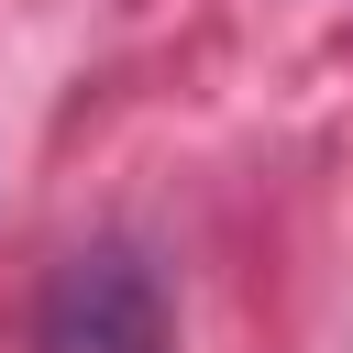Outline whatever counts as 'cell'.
<instances>
[{
	"instance_id": "1",
	"label": "cell",
	"mask_w": 353,
	"mask_h": 353,
	"mask_svg": "<svg viewBox=\"0 0 353 353\" xmlns=\"http://www.w3.org/2000/svg\"><path fill=\"white\" fill-rule=\"evenodd\" d=\"M44 353H176L154 276H143L121 243L66 254L55 287H44Z\"/></svg>"
}]
</instances>
